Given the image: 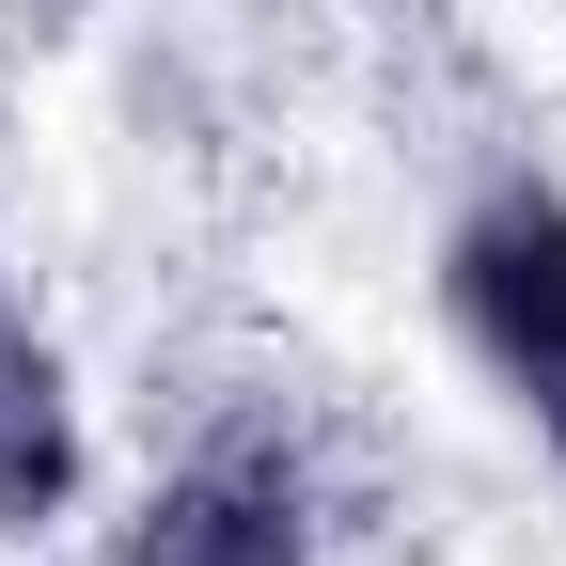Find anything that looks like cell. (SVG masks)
Returning <instances> with one entry per match:
<instances>
[{"label":"cell","instance_id":"1","mask_svg":"<svg viewBox=\"0 0 566 566\" xmlns=\"http://www.w3.org/2000/svg\"><path fill=\"white\" fill-rule=\"evenodd\" d=\"M441 331L520 409V441L566 472V189L551 174H488L441 221Z\"/></svg>","mask_w":566,"mask_h":566},{"label":"cell","instance_id":"2","mask_svg":"<svg viewBox=\"0 0 566 566\" xmlns=\"http://www.w3.org/2000/svg\"><path fill=\"white\" fill-rule=\"evenodd\" d=\"M111 566H331L315 457L283 424H189V441L126 488Z\"/></svg>","mask_w":566,"mask_h":566},{"label":"cell","instance_id":"3","mask_svg":"<svg viewBox=\"0 0 566 566\" xmlns=\"http://www.w3.org/2000/svg\"><path fill=\"white\" fill-rule=\"evenodd\" d=\"M80 488H95V409H80V363L32 331V315H0V551H32L80 520Z\"/></svg>","mask_w":566,"mask_h":566},{"label":"cell","instance_id":"4","mask_svg":"<svg viewBox=\"0 0 566 566\" xmlns=\"http://www.w3.org/2000/svg\"><path fill=\"white\" fill-rule=\"evenodd\" d=\"M0 315H17V268H0Z\"/></svg>","mask_w":566,"mask_h":566}]
</instances>
